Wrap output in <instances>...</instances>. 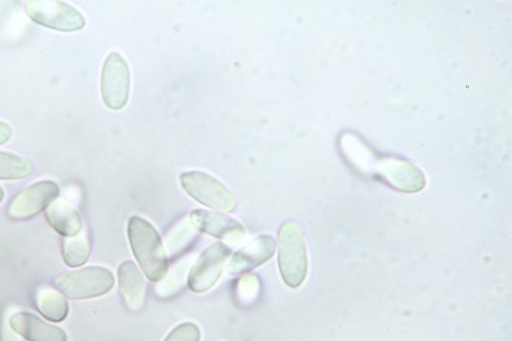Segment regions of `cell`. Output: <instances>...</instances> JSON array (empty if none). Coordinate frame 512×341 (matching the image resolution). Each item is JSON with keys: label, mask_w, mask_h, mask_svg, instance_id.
I'll return each instance as SVG.
<instances>
[{"label": "cell", "mask_w": 512, "mask_h": 341, "mask_svg": "<svg viewBox=\"0 0 512 341\" xmlns=\"http://www.w3.org/2000/svg\"><path fill=\"white\" fill-rule=\"evenodd\" d=\"M32 173L33 166L23 157L12 153L0 152V180H23Z\"/></svg>", "instance_id": "17"}, {"label": "cell", "mask_w": 512, "mask_h": 341, "mask_svg": "<svg viewBox=\"0 0 512 341\" xmlns=\"http://www.w3.org/2000/svg\"><path fill=\"white\" fill-rule=\"evenodd\" d=\"M114 284L113 273L104 267L73 270L55 279L58 290L75 301L103 296L113 289Z\"/></svg>", "instance_id": "4"}, {"label": "cell", "mask_w": 512, "mask_h": 341, "mask_svg": "<svg viewBox=\"0 0 512 341\" xmlns=\"http://www.w3.org/2000/svg\"><path fill=\"white\" fill-rule=\"evenodd\" d=\"M237 284V294L241 301L248 303L255 300L260 291V279L256 275H244Z\"/></svg>", "instance_id": "18"}, {"label": "cell", "mask_w": 512, "mask_h": 341, "mask_svg": "<svg viewBox=\"0 0 512 341\" xmlns=\"http://www.w3.org/2000/svg\"><path fill=\"white\" fill-rule=\"evenodd\" d=\"M13 137V129L12 126L5 122L0 121V146L8 143Z\"/></svg>", "instance_id": "20"}, {"label": "cell", "mask_w": 512, "mask_h": 341, "mask_svg": "<svg viewBox=\"0 0 512 341\" xmlns=\"http://www.w3.org/2000/svg\"><path fill=\"white\" fill-rule=\"evenodd\" d=\"M183 189L200 204L222 212H233L237 200L221 181L203 172H188L180 177Z\"/></svg>", "instance_id": "5"}, {"label": "cell", "mask_w": 512, "mask_h": 341, "mask_svg": "<svg viewBox=\"0 0 512 341\" xmlns=\"http://www.w3.org/2000/svg\"><path fill=\"white\" fill-rule=\"evenodd\" d=\"M35 308L38 313L47 320L61 323L68 317L70 306L67 298L61 292L53 289H42L35 300Z\"/></svg>", "instance_id": "15"}, {"label": "cell", "mask_w": 512, "mask_h": 341, "mask_svg": "<svg viewBox=\"0 0 512 341\" xmlns=\"http://www.w3.org/2000/svg\"><path fill=\"white\" fill-rule=\"evenodd\" d=\"M5 199V191L2 187H0V203H2Z\"/></svg>", "instance_id": "21"}, {"label": "cell", "mask_w": 512, "mask_h": 341, "mask_svg": "<svg viewBox=\"0 0 512 341\" xmlns=\"http://www.w3.org/2000/svg\"><path fill=\"white\" fill-rule=\"evenodd\" d=\"M340 147L355 168L378 177L400 192L417 193L426 185L425 176L419 167L399 158L379 157L367 144L353 135L341 138Z\"/></svg>", "instance_id": "1"}, {"label": "cell", "mask_w": 512, "mask_h": 341, "mask_svg": "<svg viewBox=\"0 0 512 341\" xmlns=\"http://www.w3.org/2000/svg\"><path fill=\"white\" fill-rule=\"evenodd\" d=\"M27 16L36 24L60 32H77L85 27V18L74 7L56 0H28Z\"/></svg>", "instance_id": "6"}, {"label": "cell", "mask_w": 512, "mask_h": 341, "mask_svg": "<svg viewBox=\"0 0 512 341\" xmlns=\"http://www.w3.org/2000/svg\"><path fill=\"white\" fill-rule=\"evenodd\" d=\"M127 236L141 269L152 282H159L168 272L167 254L155 227L140 217L128 221Z\"/></svg>", "instance_id": "2"}, {"label": "cell", "mask_w": 512, "mask_h": 341, "mask_svg": "<svg viewBox=\"0 0 512 341\" xmlns=\"http://www.w3.org/2000/svg\"><path fill=\"white\" fill-rule=\"evenodd\" d=\"M60 188L53 181L34 183L19 193L10 203L8 217L13 221L30 220L58 199Z\"/></svg>", "instance_id": "9"}, {"label": "cell", "mask_w": 512, "mask_h": 341, "mask_svg": "<svg viewBox=\"0 0 512 341\" xmlns=\"http://www.w3.org/2000/svg\"><path fill=\"white\" fill-rule=\"evenodd\" d=\"M131 70L126 60L116 52L105 60L101 76V94L106 107L121 110L131 93Z\"/></svg>", "instance_id": "7"}, {"label": "cell", "mask_w": 512, "mask_h": 341, "mask_svg": "<svg viewBox=\"0 0 512 341\" xmlns=\"http://www.w3.org/2000/svg\"><path fill=\"white\" fill-rule=\"evenodd\" d=\"M10 327L27 341H68L64 329L51 325L27 312L12 315Z\"/></svg>", "instance_id": "12"}, {"label": "cell", "mask_w": 512, "mask_h": 341, "mask_svg": "<svg viewBox=\"0 0 512 341\" xmlns=\"http://www.w3.org/2000/svg\"><path fill=\"white\" fill-rule=\"evenodd\" d=\"M278 264L285 284L300 287L308 275V252L301 227L295 223L284 224L279 231Z\"/></svg>", "instance_id": "3"}, {"label": "cell", "mask_w": 512, "mask_h": 341, "mask_svg": "<svg viewBox=\"0 0 512 341\" xmlns=\"http://www.w3.org/2000/svg\"><path fill=\"white\" fill-rule=\"evenodd\" d=\"M63 260L70 268H79L87 264L91 257V244L87 234L66 238L63 243Z\"/></svg>", "instance_id": "16"}, {"label": "cell", "mask_w": 512, "mask_h": 341, "mask_svg": "<svg viewBox=\"0 0 512 341\" xmlns=\"http://www.w3.org/2000/svg\"><path fill=\"white\" fill-rule=\"evenodd\" d=\"M46 218L50 226L65 238L74 237L83 231L79 211L63 199L55 200L46 209Z\"/></svg>", "instance_id": "14"}, {"label": "cell", "mask_w": 512, "mask_h": 341, "mask_svg": "<svg viewBox=\"0 0 512 341\" xmlns=\"http://www.w3.org/2000/svg\"><path fill=\"white\" fill-rule=\"evenodd\" d=\"M190 223L196 231L237 243L245 237V229L236 220L207 210H194L190 215Z\"/></svg>", "instance_id": "10"}, {"label": "cell", "mask_w": 512, "mask_h": 341, "mask_svg": "<svg viewBox=\"0 0 512 341\" xmlns=\"http://www.w3.org/2000/svg\"><path fill=\"white\" fill-rule=\"evenodd\" d=\"M201 331L195 323L187 322L177 326L164 341H200Z\"/></svg>", "instance_id": "19"}, {"label": "cell", "mask_w": 512, "mask_h": 341, "mask_svg": "<svg viewBox=\"0 0 512 341\" xmlns=\"http://www.w3.org/2000/svg\"><path fill=\"white\" fill-rule=\"evenodd\" d=\"M231 253V248L222 242L203 250L189 273V288L195 293H204L215 286L223 275Z\"/></svg>", "instance_id": "8"}, {"label": "cell", "mask_w": 512, "mask_h": 341, "mask_svg": "<svg viewBox=\"0 0 512 341\" xmlns=\"http://www.w3.org/2000/svg\"><path fill=\"white\" fill-rule=\"evenodd\" d=\"M276 241L270 235H260L237 251L229 265V275H241L259 268L274 257Z\"/></svg>", "instance_id": "11"}, {"label": "cell", "mask_w": 512, "mask_h": 341, "mask_svg": "<svg viewBox=\"0 0 512 341\" xmlns=\"http://www.w3.org/2000/svg\"><path fill=\"white\" fill-rule=\"evenodd\" d=\"M117 276L119 290L127 308L140 310L145 302L146 282L137 265L132 261L122 263Z\"/></svg>", "instance_id": "13"}]
</instances>
